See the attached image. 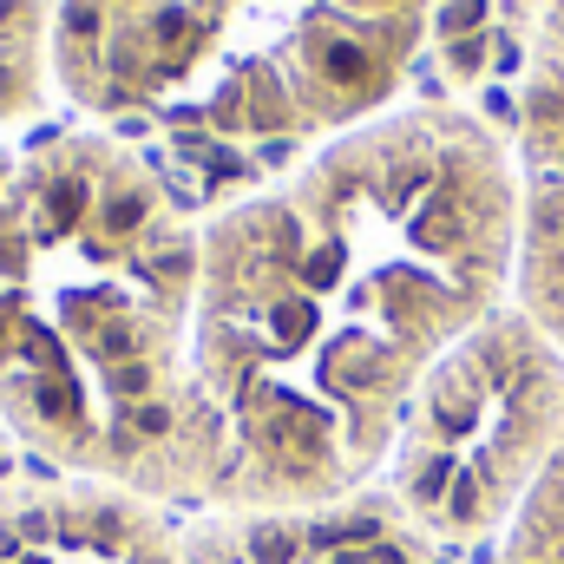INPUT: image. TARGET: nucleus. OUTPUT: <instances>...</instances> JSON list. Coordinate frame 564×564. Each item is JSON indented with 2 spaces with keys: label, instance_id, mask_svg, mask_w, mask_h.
I'll return each instance as SVG.
<instances>
[{
  "label": "nucleus",
  "instance_id": "obj_1",
  "mask_svg": "<svg viewBox=\"0 0 564 564\" xmlns=\"http://www.w3.org/2000/svg\"><path fill=\"white\" fill-rule=\"evenodd\" d=\"M512 250V151L459 106L381 112L224 204L191 315L204 512L375 486L414 388L506 308Z\"/></svg>",
  "mask_w": 564,
  "mask_h": 564
},
{
  "label": "nucleus",
  "instance_id": "obj_3",
  "mask_svg": "<svg viewBox=\"0 0 564 564\" xmlns=\"http://www.w3.org/2000/svg\"><path fill=\"white\" fill-rule=\"evenodd\" d=\"M433 0H59L53 86L197 171L295 164L394 106Z\"/></svg>",
  "mask_w": 564,
  "mask_h": 564
},
{
  "label": "nucleus",
  "instance_id": "obj_2",
  "mask_svg": "<svg viewBox=\"0 0 564 564\" xmlns=\"http://www.w3.org/2000/svg\"><path fill=\"white\" fill-rule=\"evenodd\" d=\"M204 224L106 126L0 144V426L53 473L204 512Z\"/></svg>",
  "mask_w": 564,
  "mask_h": 564
},
{
  "label": "nucleus",
  "instance_id": "obj_8",
  "mask_svg": "<svg viewBox=\"0 0 564 564\" xmlns=\"http://www.w3.org/2000/svg\"><path fill=\"white\" fill-rule=\"evenodd\" d=\"M492 564H564V440L545 459V473L532 479L525 506L506 525V545Z\"/></svg>",
  "mask_w": 564,
  "mask_h": 564
},
{
  "label": "nucleus",
  "instance_id": "obj_5",
  "mask_svg": "<svg viewBox=\"0 0 564 564\" xmlns=\"http://www.w3.org/2000/svg\"><path fill=\"white\" fill-rule=\"evenodd\" d=\"M512 184H519L512 295L564 348V0L539 13L525 46Z\"/></svg>",
  "mask_w": 564,
  "mask_h": 564
},
{
  "label": "nucleus",
  "instance_id": "obj_6",
  "mask_svg": "<svg viewBox=\"0 0 564 564\" xmlns=\"http://www.w3.org/2000/svg\"><path fill=\"white\" fill-rule=\"evenodd\" d=\"M440 545L401 512V499L375 479L328 506L289 512H210V525L184 532V564H433Z\"/></svg>",
  "mask_w": 564,
  "mask_h": 564
},
{
  "label": "nucleus",
  "instance_id": "obj_4",
  "mask_svg": "<svg viewBox=\"0 0 564 564\" xmlns=\"http://www.w3.org/2000/svg\"><path fill=\"white\" fill-rule=\"evenodd\" d=\"M558 440L564 348L512 302L414 388L381 486L433 545H479L512 525Z\"/></svg>",
  "mask_w": 564,
  "mask_h": 564
},
{
  "label": "nucleus",
  "instance_id": "obj_7",
  "mask_svg": "<svg viewBox=\"0 0 564 564\" xmlns=\"http://www.w3.org/2000/svg\"><path fill=\"white\" fill-rule=\"evenodd\" d=\"M53 93V0H0V126H33Z\"/></svg>",
  "mask_w": 564,
  "mask_h": 564
}]
</instances>
